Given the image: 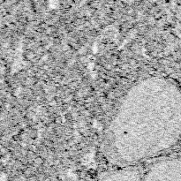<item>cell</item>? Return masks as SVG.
Masks as SVG:
<instances>
[{"label": "cell", "instance_id": "obj_1", "mask_svg": "<svg viewBox=\"0 0 181 181\" xmlns=\"http://www.w3.org/2000/svg\"><path fill=\"white\" fill-rule=\"evenodd\" d=\"M180 137L181 90L165 78H148L135 84L110 127L113 152L127 163L158 155Z\"/></svg>", "mask_w": 181, "mask_h": 181}]
</instances>
